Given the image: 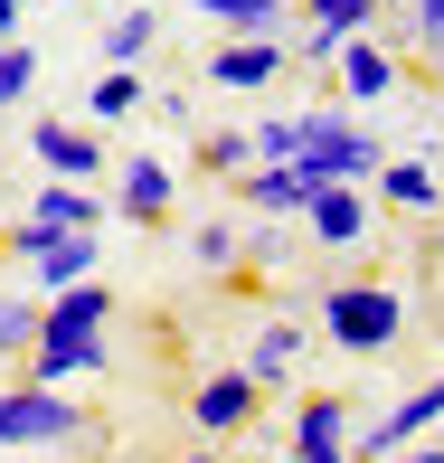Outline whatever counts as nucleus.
Returning <instances> with one entry per match:
<instances>
[{
    "label": "nucleus",
    "mask_w": 444,
    "mask_h": 463,
    "mask_svg": "<svg viewBox=\"0 0 444 463\" xmlns=\"http://www.w3.org/2000/svg\"><path fill=\"white\" fill-rule=\"evenodd\" d=\"M341 48H350L341 29H312V19H303V67H331V57H341Z\"/></svg>",
    "instance_id": "28"
},
{
    "label": "nucleus",
    "mask_w": 444,
    "mask_h": 463,
    "mask_svg": "<svg viewBox=\"0 0 444 463\" xmlns=\"http://www.w3.org/2000/svg\"><path fill=\"white\" fill-rule=\"evenodd\" d=\"M331 76H341L350 104H388V95H397V57L378 48V38H350V48L331 57Z\"/></svg>",
    "instance_id": "14"
},
{
    "label": "nucleus",
    "mask_w": 444,
    "mask_h": 463,
    "mask_svg": "<svg viewBox=\"0 0 444 463\" xmlns=\"http://www.w3.org/2000/svg\"><path fill=\"white\" fill-rule=\"evenodd\" d=\"M29 86H38V57L19 48V38H10V48H0V104H19Z\"/></svg>",
    "instance_id": "27"
},
{
    "label": "nucleus",
    "mask_w": 444,
    "mask_h": 463,
    "mask_svg": "<svg viewBox=\"0 0 444 463\" xmlns=\"http://www.w3.org/2000/svg\"><path fill=\"white\" fill-rule=\"evenodd\" d=\"M378 199H388V208H416V218H426V208H444V180L426 171V161H378Z\"/></svg>",
    "instance_id": "15"
},
{
    "label": "nucleus",
    "mask_w": 444,
    "mask_h": 463,
    "mask_svg": "<svg viewBox=\"0 0 444 463\" xmlns=\"http://www.w3.org/2000/svg\"><path fill=\"white\" fill-rule=\"evenodd\" d=\"M322 331L350 350V360H378V350L407 331V303H397L388 284H331L322 293Z\"/></svg>",
    "instance_id": "3"
},
{
    "label": "nucleus",
    "mask_w": 444,
    "mask_h": 463,
    "mask_svg": "<svg viewBox=\"0 0 444 463\" xmlns=\"http://www.w3.org/2000/svg\"><path fill=\"white\" fill-rule=\"evenodd\" d=\"M171 199H180L171 161H152V152H142V161H123V180H114V208H123L133 227H161V218H171Z\"/></svg>",
    "instance_id": "13"
},
{
    "label": "nucleus",
    "mask_w": 444,
    "mask_h": 463,
    "mask_svg": "<svg viewBox=\"0 0 444 463\" xmlns=\"http://www.w3.org/2000/svg\"><path fill=\"white\" fill-rule=\"evenodd\" d=\"M293 360H303V331H293V322H265V331H256V360H246V378H256V388H274V378H293Z\"/></svg>",
    "instance_id": "18"
},
{
    "label": "nucleus",
    "mask_w": 444,
    "mask_h": 463,
    "mask_svg": "<svg viewBox=\"0 0 444 463\" xmlns=\"http://www.w3.org/2000/svg\"><path fill=\"white\" fill-rule=\"evenodd\" d=\"M303 152V114H265L256 123V161H293Z\"/></svg>",
    "instance_id": "25"
},
{
    "label": "nucleus",
    "mask_w": 444,
    "mask_h": 463,
    "mask_svg": "<svg viewBox=\"0 0 444 463\" xmlns=\"http://www.w3.org/2000/svg\"><path fill=\"white\" fill-rule=\"evenodd\" d=\"M76 435H86V416L67 407V388H48V378L0 388V445H76Z\"/></svg>",
    "instance_id": "4"
},
{
    "label": "nucleus",
    "mask_w": 444,
    "mask_h": 463,
    "mask_svg": "<svg viewBox=\"0 0 444 463\" xmlns=\"http://www.w3.org/2000/svg\"><path fill=\"white\" fill-rule=\"evenodd\" d=\"M29 341H38V303L0 284V360H10V350H29Z\"/></svg>",
    "instance_id": "22"
},
{
    "label": "nucleus",
    "mask_w": 444,
    "mask_h": 463,
    "mask_svg": "<svg viewBox=\"0 0 444 463\" xmlns=\"http://www.w3.org/2000/svg\"><path fill=\"white\" fill-rule=\"evenodd\" d=\"M189 265H208V275H227V265H237V227H227V218H208L199 237H189Z\"/></svg>",
    "instance_id": "24"
},
{
    "label": "nucleus",
    "mask_w": 444,
    "mask_h": 463,
    "mask_svg": "<svg viewBox=\"0 0 444 463\" xmlns=\"http://www.w3.org/2000/svg\"><path fill=\"white\" fill-rule=\"evenodd\" d=\"M189 463H227V454H189Z\"/></svg>",
    "instance_id": "31"
},
{
    "label": "nucleus",
    "mask_w": 444,
    "mask_h": 463,
    "mask_svg": "<svg viewBox=\"0 0 444 463\" xmlns=\"http://www.w3.org/2000/svg\"><path fill=\"white\" fill-rule=\"evenodd\" d=\"M0 256H19V275H29L38 293H67V284L95 275V227H38V218H19V227H0Z\"/></svg>",
    "instance_id": "2"
},
{
    "label": "nucleus",
    "mask_w": 444,
    "mask_h": 463,
    "mask_svg": "<svg viewBox=\"0 0 444 463\" xmlns=\"http://www.w3.org/2000/svg\"><path fill=\"white\" fill-rule=\"evenodd\" d=\"M246 416H256V378L246 369H208L199 388H189V426L199 435H237Z\"/></svg>",
    "instance_id": "8"
},
{
    "label": "nucleus",
    "mask_w": 444,
    "mask_h": 463,
    "mask_svg": "<svg viewBox=\"0 0 444 463\" xmlns=\"http://www.w3.org/2000/svg\"><path fill=\"white\" fill-rule=\"evenodd\" d=\"M29 218H38V227H104V199H95V189H76V180H48V189L29 199Z\"/></svg>",
    "instance_id": "16"
},
{
    "label": "nucleus",
    "mask_w": 444,
    "mask_h": 463,
    "mask_svg": "<svg viewBox=\"0 0 444 463\" xmlns=\"http://www.w3.org/2000/svg\"><path fill=\"white\" fill-rule=\"evenodd\" d=\"M312 189H322V171H303V161H256V171L237 180V199L256 208V218H303Z\"/></svg>",
    "instance_id": "7"
},
{
    "label": "nucleus",
    "mask_w": 444,
    "mask_h": 463,
    "mask_svg": "<svg viewBox=\"0 0 444 463\" xmlns=\"http://www.w3.org/2000/svg\"><path fill=\"white\" fill-rule=\"evenodd\" d=\"M199 19H218L227 38H274L284 29V0H189Z\"/></svg>",
    "instance_id": "17"
},
{
    "label": "nucleus",
    "mask_w": 444,
    "mask_h": 463,
    "mask_svg": "<svg viewBox=\"0 0 444 463\" xmlns=\"http://www.w3.org/2000/svg\"><path fill=\"white\" fill-rule=\"evenodd\" d=\"M29 152H38V171H48V180H95L104 171V142L86 133V123H29Z\"/></svg>",
    "instance_id": "9"
},
{
    "label": "nucleus",
    "mask_w": 444,
    "mask_h": 463,
    "mask_svg": "<svg viewBox=\"0 0 444 463\" xmlns=\"http://www.w3.org/2000/svg\"><path fill=\"white\" fill-rule=\"evenodd\" d=\"M284 76V38H218L208 48V86H237V95H256Z\"/></svg>",
    "instance_id": "11"
},
{
    "label": "nucleus",
    "mask_w": 444,
    "mask_h": 463,
    "mask_svg": "<svg viewBox=\"0 0 444 463\" xmlns=\"http://www.w3.org/2000/svg\"><path fill=\"white\" fill-rule=\"evenodd\" d=\"M133 104H142V67H104L95 95H86V114H95V123H123Z\"/></svg>",
    "instance_id": "20"
},
{
    "label": "nucleus",
    "mask_w": 444,
    "mask_h": 463,
    "mask_svg": "<svg viewBox=\"0 0 444 463\" xmlns=\"http://www.w3.org/2000/svg\"><path fill=\"white\" fill-rule=\"evenodd\" d=\"M104 322H114V293H104L95 275L67 284V293H48V303H38V341L19 350V360H29V378L67 388V378L104 369Z\"/></svg>",
    "instance_id": "1"
},
{
    "label": "nucleus",
    "mask_w": 444,
    "mask_h": 463,
    "mask_svg": "<svg viewBox=\"0 0 444 463\" xmlns=\"http://www.w3.org/2000/svg\"><path fill=\"white\" fill-rule=\"evenodd\" d=\"M303 171H322V180H378V142L359 133L350 114H331V104H312L303 114Z\"/></svg>",
    "instance_id": "5"
},
{
    "label": "nucleus",
    "mask_w": 444,
    "mask_h": 463,
    "mask_svg": "<svg viewBox=\"0 0 444 463\" xmlns=\"http://www.w3.org/2000/svg\"><path fill=\"white\" fill-rule=\"evenodd\" d=\"M19 10H29V0H0V48L19 38Z\"/></svg>",
    "instance_id": "30"
},
{
    "label": "nucleus",
    "mask_w": 444,
    "mask_h": 463,
    "mask_svg": "<svg viewBox=\"0 0 444 463\" xmlns=\"http://www.w3.org/2000/svg\"><path fill=\"white\" fill-rule=\"evenodd\" d=\"M378 463H444V445H397V454H378Z\"/></svg>",
    "instance_id": "29"
},
{
    "label": "nucleus",
    "mask_w": 444,
    "mask_h": 463,
    "mask_svg": "<svg viewBox=\"0 0 444 463\" xmlns=\"http://www.w3.org/2000/svg\"><path fill=\"white\" fill-rule=\"evenodd\" d=\"M303 19H312V29H341V38H359V29L378 19V0H303Z\"/></svg>",
    "instance_id": "23"
},
{
    "label": "nucleus",
    "mask_w": 444,
    "mask_h": 463,
    "mask_svg": "<svg viewBox=\"0 0 444 463\" xmlns=\"http://www.w3.org/2000/svg\"><path fill=\"white\" fill-rule=\"evenodd\" d=\"M199 161H208V171H256V133H237V123H218V133H199Z\"/></svg>",
    "instance_id": "21"
},
{
    "label": "nucleus",
    "mask_w": 444,
    "mask_h": 463,
    "mask_svg": "<svg viewBox=\"0 0 444 463\" xmlns=\"http://www.w3.org/2000/svg\"><path fill=\"white\" fill-rule=\"evenodd\" d=\"M407 48L416 57H444V0H407Z\"/></svg>",
    "instance_id": "26"
},
{
    "label": "nucleus",
    "mask_w": 444,
    "mask_h": 463,
    "mask_svg": "<svg viewBox=\"0 0 444 463\" xmlns=\"http://www.w3.org/2000/svg\"><path fill=\"white\" fill-rule=\"evenodd\" d=\"M152 38H161V10H123L114 29H104V67H142Z\"/></svg>",
    "instance_id": "19"
},
{
    "label": "nucleus",
    "mask_w": 444,
    "mask_h": 463,
    "mask_svg": "<svg viewBox=\"0 0 444 463\" xmlns=\"http://www.w3.org/2000/svg\"><path fill=\"white\" fill-rule=\"evenodd\" d=\"M426 426H444V378H426L416 397H397L388 416H378L369 435H350V463H378V454H397V445H416Z\"/></svg>",
    "instance_id": "6"
},
{
    "label": "nucleus",
    "mask_w": 444,
    "mask_h": 463,
    "mask_svg": "<svg viewBox=\"0 0 444 463\" xmlns=\"http://www.w3.org/2000/svg\"><path fill=\"white\" fill-rule=\"evenodd\" d=\"M303 227H312V246H359V237H369V199H359V180H322L312 208H303Z\"/></svg>",
    "instance_id": "12"
},
{
    "label": "nucleus",
    "mask_w": 444,
    "mask_h": 463,
    "mask_svg": "<svg viewBox=\"0 0 444 463\" xmlns=\"http://www.w3.org/2000/svg\"><path fill=\"white\" fill-rule=\"evenodd\" d=\"M293 463H350V397H303L293 407Z\"/></svg>",
    "instance_id": "10"
}]
</instances>
